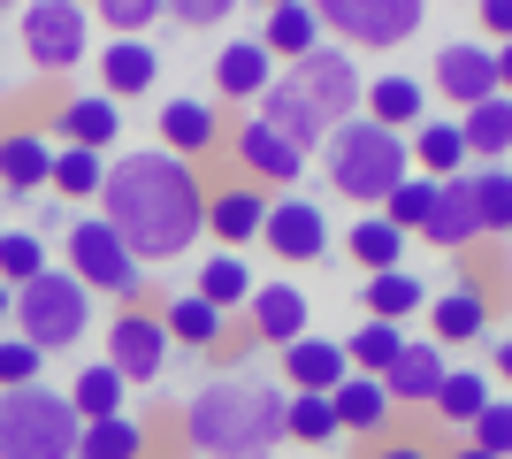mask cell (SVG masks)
<instances>
[{
  "label": "cell",
  "instance_id": "38",
  "mask_svg": "<svg viewBox=\"0 0 512 459\" xmlns=\"http://www.w3.org/2000/svg\"><path fill=\"white\" fill-rule=\"evenodd\" d=\"M46 268H54V253H46L39 230H0V284H39Z\"/></svg>",
  "mask_w": 512,
  "mask_h": 459
},
{
  "label": "cell",
  "instance_id": "17",
  "mask_svg": "<svg viewBox=\"0 0 512 459\" xmlns=\"http://www.w3.org/2000/svg\"><path fill=\"white\" fill-rule=\"evenodd\" d=\"M54 131H39V123H8L0 131V192L8 199H31L54 184Z\"/></svg>",
  "mask_w": 512,
  "mask_h": 459
},
{
  "label": "cell",
  "instance_id": "8",
  "mask_svg": "<svg viewBox=\"0 0 512 459\" xmlns=\"http://www.w3.org/2000/svg\"><path fill=\"white\" fill-rule=\"evenodd\" d=\"M92 306H100V299H92V291L77 284L69 268H46L39 284H23V291H16V329L46 352V360H54V352H77V345H85Z\"/></svg>",
  "mask_w": 512,
  "mask_h": 459
},
{
  "label": "cell",
  "instance_id": "32",
  "mask_svg": "<svg viewBox=\"0 0 512 459\" xmlns=\"http://www.w3.org/2000/svg\"><path fill=\"white\" fill-rule=\"evenodd\" d=\"M107 169H115V153L62 146V153H54V184H46V192L62 199V207H92V199L107 192Z\"/></svg>",
  "mask_w": 512,
  "mask_h": 459
},
{
  "label": "cell",
  "instance_id": "4",
  "mask_svg": "<svg viewBox=\"0 0 512 459\" xmlns=\"http://www.w3.org/2000/svg\"><path fill=\"white\" fill-rule=\"evenodd\" d=\"M321 176H329V192L352 199L360 215H383L390 192L413 176V138L406 131H383V123H344L329 146H321Z\"/></svg>",
  "mask_w": 512,
  "mask_h": 459
},
{
  "label": "cell",
  "instance_id": "20",
  "mask_svg": "<svg viewBox=\"0 0 512 459\" xmlns=\"http://www.w3.org/2000/svg\"><path fill=\"white\" fill-rule=\"evenodd\" d=\"M283 391H314V398H337V383L352 375V352H344V337H299V345H283Z\"/></svg>",
  "mask_w": 512,
  "mask_h": 459
},
{
  "label": "cell",
  "instance_id": "13",
  "mask_svg": "<svg viewBox=\"0 0 512 459\" xmlns=\"http://www.w3.org/2000/svg\"><path fill=\"white\" fill-rule=\"evenodd\" d=\"M260 245L276 253V261L306 268V261H329V207L321 199H299V192H276L268 199V230Z\"/></svg>",
  "mask_w": 512,
  "mask_h": 459
},
{
  "label": "cell",
  "instance_id": "46",
  "mask_svg": "<svg viewBox=\"0 0 512 459\" xmlns=\"http://www.w3.org/2000/svg\"><path fill=\"white\" fill-rule=\"evenodd\" d=\"M169 23H184V31H222V23H230V0H176Z\"/></svg>",
  "mask_w": 512,
  "mask_h": 459
},
{
  "label": "cell",
  "instance_id": "43",
  "mask_svg": "<svg viewBox=\"0 0 512 459\" xmlns=\"http://www.w3.org/2000/svg\"><path fill=\"white\" fill-rule=\"evenodd\" d=\"M31 383H46V352L23 329H0V391H31Z\"/></svg>",
  "mask_w": 512,
  "mask_h": 459
},
{
  "label": "cell",
  "instance_id": "40",
  "mask_svg": "<svg viewBox=\"0 0 512 459\" xmlns=\"http://www.w3.org/2000/svg\"><path fill=\"white\" fill-rule=\"evenodd\" d=\"M92 23L107 39H146L153 23H169V0H92Z\"/></svg>",
  "mask_w": 512,
  "mask_h": 459
},
{
  "label": "cell",
  "instance_id": "9",
  "mask_svg": "<svg viewBox=\"0 0 512 459\" xmlns=\"http://www.w3.org/2000/svg\"><path fill=\"white\" fill-rule=\"evenodd\" d=\"M421 23H428L421 0H329V8H321V31H329L344 54H390V46H406Z\"/></svg>",
  "mask_w": 512,
  "mask_h": 459
},
{
  "label": "cell",
  "instance_id": "52",
  "mask_svg": "<svg viewBox=\"0 0 512 459\" xmlns=\"http://www.w3.org/2000/svg\"><path fill=\"white\" fill-rule=\"evenodd\" d=\"M444 459H490V452H482V444H451Z\"/></svg>",
  "mask_w": 512,
  "mask_h": 459
},
{
  "label": "cell",
  "instance_id": "1",
  "mask_svg": "<svg viewBox=\"0 0 512 459\" xmlns=\"http://www.w3.org/2000/svg\"><path fill=\"white\" fill-rule=\"evenodd\" d=\"M100 215L115 222V238L146 268H161L176 253H192V238L207 230V176H199V161H184L169 146H130L107 169Z\"/></svg>",
  "mask_w": 512,
  "mask_h": 459
},
{
  "label": "cell",
  "instance_id": "36",
  "mask_svg": "<svg viewBox=\"0 0 512 459\" xmlns=\"http://www.w3.org/2000/svg\"><path fill=\"white\" fill-rule=\"evenodd\" d=\"M406 245H413V238H406V230H398L390 215H360L352 230H344V253H352L367 276H383V268H406Z\"/></svg>",
  "mask_w": 512,
  "mask_h": 459
},
{
  "label": "cell",
  "instance_id": "53",
  "mask_svg": "<svg viewBox=\"0 0 512 459\" xmlns=\"http://www.w3.org/2000/svg\"><path fill=\"white\" fill-rule=\"evenodd\" d=\"M0 131H8V123H0Z\"/></svg>",
  "mask_w": 512,
  "mask_h": 459
},
{
  "label": "cell",
  "instance_id": "5",
  "mask_svg": "<svg viewBox=\"0 0 512 459\" xmlns=\"http://www.w3.org/2000/svg\"><path fill=\"white\" fill-rule=\"evenodd\" d=\"M62 268L92 291V299L146 306V261L115 238V222H107L100 207H77V215H69V230H62Z\"/></svg>",
  "mask_w": 512,
  "mask_h": 459
},
{
  "label": "cell",
  "instance_id": "2",
  "mask_svg": "<svg viewBox=\"0 0 512 459\" xmlns=\"http://www.w3.org/2000/svg\"><path fill=\"white\" fill-rule=\"evenodd\" d=\"M360 108H367V77H360V62L329 39L321 54H306V62L283 69L253 115L268 123V131H283L299 153H321L344 123H360Z\"/></svg>",
  "mask_w": 512,
  "mask_h": 459
},
{
  "label": "cell",
  "instance_id": "49",
  "mask_svg": "<svg viewBox=\"0 0 512 459\" xmlns=\"http://www.w3.org/2000/svg\"><path fill=\"white\" fill-rule=\"evenodd\" d=\"M490 375L512 391V329H505V337H490Z\"/></svg>",
  "mask_w": 512,
  "mask_h": 459
},
{
  "label": "cell",
  "instance_id": "28",
  "mask_svg": "<svg viewBox=\"0 0 512 459\" xmlns=\"http://www.w3.org/2000/svg\"><path fill=\"white\" fill-rule=\"evenodd\" d=\"M161 85V54L153 39H107L100 46V92L107 100H146Z\"/></svg>",
  "mask_w": 512,
  "mask_h": 459
},
{
  "label": "cell",
  "instance_id": "18",
  "mask_svg": "<svg viewBox=\"0 0 512 459\" xmlns=\"http://www.w3.org/2000/svg\"><path fill=\"white\" fill-rule=\"evenodd\" d=\"M268 230V192L230 176V184H214L207 192V238H222V253H245V245Z\"/></svg>",
  "mask_w": 512,
  "mask_h": 459
},
{
  "label": "cell",
  "instance_id": "50",
  "mask_svg": "<svg viewBox=\"0 0 512 459\" xmlns=\"http://www.w3.org/2000/svg\"><path fill=\"white\" fill-rule=\"evenodd\" d=\"M0 329H16V284H0Z\"/></svg>",
  "mask_w": 512,
  "mask_h": 459
},
{
  "label": "cell",
  "instance_id": "3",
  "mask_svg": "<svg viewBox=\"0 0 512 459\" xmlns=\"http://www.w3.org/2000/svg\"><path fill=\"white\" fill-rule=\"evenodd\" d=\"M283 414H291L283 383H268V375H214L184 406V444L199 459H276L291 444Z\"/></svg>",
  "mask_w": 512,
  "mask_h": 459
},
{
  "label": "cell",
  "instance_id": "15",
  "mask_svg": "<svg viewBox=\"0 0 512 459\" xmlns=\"http://www.w3.org/2000/svg\"><path fill=\"white\" fill-rule=\"evenodd\" d=\"M276 77H283V62H276V54H268L260 39H230V46H214V108H260Z\"/></svg>",
  "mask_w": 512,
  "mask_h": 459
},
{
  "label": "cell",
  "instance_id": "37",
  "mask_svg": "<svg viewBox=\"0 0 512 459\" xmlns=\"http://www.w3.org/2000/svg\"><path fill=\"white\" fill-rule=\"evenodd\" d=\"M406 329L398 322H360L352 337H344V352H352V375H390L398 360H406Z\"/></svg>",
  "mask_w": 512,
  "mask_h": 459
},
{
  "label": "cell",
  "instance_id": "31",
  "mask_svg": "<svg viewBox=\"0 0 512 459\" xmlns=\"http://www.w3.org/2000/svg\"><path fill=\"white\" fill-rule=\"evenodd\" d=\"M192 291H199L207 306H222V314H245V306H253V291H260V276H253V261H245V253H222V245H214L207 261H199Z\"/></svg>",
  "mask_w": 512,
  "mask_h": 459
},
{
  "label": "cell",
  "instance_id": "10",
  "mask_svg": "<svg viewBox=\"0 0 512 459\" xmlns=\"http://www.w3.org/2000/svg\"><path fill=\"white\" fill-rule=\"evenodd\" d=\"M428 92L436 100H451L459 115H474L482 100H497V46L490 39H444L436 54H428Z\"/></svg>",
  "mask_w": 512,
  "mask_h": 459
},
{
  "label": "cell",
  "instance_id": "48",
  "mask_svg": "<svg viewBox=\"0 0 512 459\" xmlns=\"http://www.w3.org/2000/svg\"><path fill=\"white\" fill-rule=\"evenodd\" d=\"M367 459H444V444H428V437H383V444H367Z\"/></svg>",
  "mask_w": 512,
  "mask_h": 459
},
{
  "label": "cell",
  "instance_id": "23",
  "mask_svg": "<svg viewBox=\"0 0 512 459\" xmlns=\"http://www.w3.org/2000/svg\"><path fill=\"white\" fill-rule=\"evenodd\" d=\"M329 406H337V429H344V437H360V444L398 437V406H390L383 375H344Z\"/></svg>",
  "mask_w": 512,
  "mask_h": 459
},
{
  "label": "cell",
  "instance_id": "45",
  "mask_svg": "<svg viewBox=\"0 0 512 459\" xmlns=\"http://www.w3.org/2000/svg\"><path fill=\"white\" fill-rule=\"evenodd\" d=\"M467 444H482L490 459H512V391H497L490 406H482V421L467 429Z\"/></svg>",
  "mask_w": 512,
  "mask_h": 459
},
{
  "label": "cell",
  "instance_id": "11",
  "mask_svg": "<svg viewBox=\"0 0 512 459\" xmlns=\"http://www.w3.org/2000/svg\"><path fill=\"white\" fill-rule=\"evenodd\" d=\"M230 161H237V176H245V184H260V192H291L314 153H299L283 131H268L260 115H237V123H230Z\"/></svg>",
  "mask_w": 512,
  "mask_h": 459
},
{
  "label": "cell",
  "instance_id": "22",
  "mask_svg": "<svg viewBox=\"0 0 512 459\" xmlns=\"http://www.w3.org/2000/svg\"><path fill=\"white\" fill-rule=\"evenodd\" d=\"M245 322H253L260 345H276V352H283V345H299V337H314V299H306L299 284H283V276H276V284H260V291H253Z\"/></svg>",
  "mask_w": 512,
  "mask_h": 459
},
{
  "label": "cell",
  "instance_id": "47",
  "mask_svg": "<svg viewBox=\"0 0 512 459\" xmlns=\"http://www.w3.org/2000/svg\"><path fill=\"white\" fill-rule=\"evenodd\" d=\"M474 39L512 46V0H482V8H474Z\"/></svg>",
  "mask_w": 512,
  "mask_h": 459
},
{
  "label": "cell",
  "instance_id": "14",
  "mask_svg": "<svg viewBox=\"0 0 512 459\" xmlns=\"http://www.w3.org/2000/svg\"><path fill=\"white\" fill-rule=\"evenodd\" d=\"M153 146L184 153V161H207L214 146H230V123H222V108H214V92L199 100V92H176V100H161V115H153Z\"/></svg>",
  "mask_w": 512,
  "mask_h": 459
},
{
  "label": "cell",
  "instance_id": "33",
  "mask_svg": "<svg viewBox=\"0 0 512 459\" xmlns=\"http://www.w3.org/2000/svg\"><path fill=\"white\" fill-rule=\"evenodd\" d=\"M490 398H497L490 368H467V360H459V368L444 375V391H436V406H428V414L444 421V429H474V421H482V406H490Z\"/></svg>",
  "mask_w": 512,
  "mask_h": 459
},
{
  "label": "cell",
  "instance_id": "6",
  "mask_svg": "<svg viewBox=\"0 0 512 459\" xmlns=\"http://www.w3.org/2000/svg\"><path fill=\"white\" fill-rule=\"evenodd\" d=\"M85 444V414L69 406V391L31 383V391H0V459H77Z\"/></svg>",
  "mask_w": 512,
  "mask_h": 459
},
{
  "label": "cell",
  "instance_id": "30",
  "mask_svg": "<svg viewBox=\"0 0 512 459\" xmlns=\"http://www.w3.org/2000/svg\"><path fill=\"white\" fill-rule=\"evenodd\" d=\"M69 406L85 414V429H92V421L130 414V383H123V368H115V360H77V375H69Z\"/></svg>",
  "mask_w": 512,
  "mask_h": 459
},
{
  "label": "cell",
  "instance_id": "39",
  "mask_svg": "<svg viewBox=\"0 0 512 459\" xmlns=\"http://www.w3.org/2000/svg\"><path fill=\"white\" fill-rule=\"evenodd\" d=\"M146 421H130V414H115V421H92L85 429V444H77V459H146Z\"/></svg>",
  "mask_w": 512,
  "mask_h": 459
},
{
  "label": "cell",
  "instance_id": "16",
  "mask_svg": "<svg viewBox=\"0 0 512 459\" xmlns=\"http://www.w3.org/2000/svg\"><path fill=\"white\" fill-rule=\"evenodd\" d=\"M428 337L444 352L482 345L490 337V291L474 284V276H451V291H428Z\"/></svg>",
  "mask_w": 512,
  "mask_h": 459
},
{
  "label": "cell",
  "instance_id": "26",
  "mask_svg": "<svg viewBox=\"0 0 512 459\" xmlns=\"http://www.w3.org/2000/svg\"><path fill=\"white\" fill-rule=\"evenodd\" d=\"M367 123H383V131H421L428 123V85L421 77H406V69H383V77H367Z\"/></svg>",
  "mask_w": 512,
  "mask_h": 459
},
{
  "label": "cell",
  "instance_id": "35",
  "mask_svg": "<svg viewBox=\"0 0 512 459\" xmlns=\"http://www.w3.org/2000/svg\"><path fill=\"white\" fill-rule=\"evenodd\" d=\"M459 131H467L474 169H497V161H512V92H497V100H482L474 115H459Z\"/></svg>",
  "mask_w": 512,
  "mask_h": 459
},
{
  "label": "cell",
  "instance_id": "41",
  "mask_svg": "<svg viewBox=\"0 0 512 459\" xmlns=\"http://www.w3.org/2000/svg\"><path fill=\"white\" fill-rule=\"evenodd\" d=\"M474 207H482V238H512V161L474 169Z\"/></svg>",
  "mask_w": 512,
  "mask_h": 459
},
{
  "label": "cell",
  "instance_id": "51",
  "mask_svg": "<svg viewBox=\"0 0 512 459\" xmlns=\"http://www.w3.org/2000/svg\"><path fill=\"white\" fill-rule=\"evenodd\" d=\"M497 85L512 92V46H497Z\"/></svg>",
  "mask_w": 512,
  "mask_h": 459
},
{
  "label": "cell",
  "instance_id": "29",
  "mask_svg": "<svg viewBox=\"0 0 512 459\" xmlns=\"http://www.w3.org/2000/svg\"><path fill=\"white\" fill-rule=\"evenodd\" d=\"M474 153H467V131H459V115H428L421 131H413V176L428 184H451V176H467Z\"/></svg>",
  "mask_w": 512,
  "mask_h": 459
},
{
  "label": "cell",
  "instance_id": "24",
  "mask_svg": "<svg viewBox=\"0 0 512 459\" xmlns=\"http://www.w3.org/2000/svg\"><path fill=\"white\" fill-rule=\"evenodd\" d=\"M253 39L268 46L283 69H291V62H306V54H321V46H329V31H321V8H314V0H276V8L260 16Z\"/></svg>",
  "mask_w": 512,
  "mask_h": 459
},
{
  "label": "cell",
  "instance_id": "42",
  "mask_svg": "<svg viewBox=\"0 0 512 459\" xmlns=\"http://www.w3.org/2000/svg\"><path fill=\"white\" fill-rule=\"evenodd\" d=\"M283 437H291V444H337V437H344V429H337V406H329V398H314V391H291Z\"/></svg>",
  "mask_w": 512,
  "mask_h": 459
},
{
  "label": "cell",
  "instance_id": "25",
  "mask_svg": "<svg viewBox=\"0 0 512 459\" xmlns=\"http://www.w3.org/2000/svg\"><path fill=\"white\" fill-rule=\"evenodd\" d=\"M161 322H169L176 352H222V345H230V329H237V314L207 306L199 291H176V299H161Z\"/></svg>",
  "mask_w": 512,
  "mask_h": 459
},
{
  "label": "cell",
  "instance_id": "44",
  "mask_svg": "<svg viewBox=\"0 0 512 459\" xmlns=\"http://www.w3.org/2000/svg\"><path fill=\"white\" fill-rule=\"evenodd\" d=\"M436 192H444V184H428V176H406V184L390 192V207H383V215L398 222L406 238H421V222H428V207H436Z\"/></svg>",
  "mask_w": 512,
  "mask_h": 459
},
{
  "label": "cell",
  "instance_id": "34",
  "mask_svg": "<svg viewBox=\"0 0 512 459\" xmlns=\"http://www.w3.org/2000/svg\"><path fill=\"white\" fill-rule=\"evenodd\" d=\"M360 306H367V322H398V329H406V314L428 306V284L413 276V268H383V276H367V284H360Z\"/></svg>",
  "mask_w": 512,
  "mask_h": 459
},
{
  "label": "cell",
  "instance_id": "21",
  "mask_svg": "<svg viewBox=\"0 0 512 459\" xmlns=\"http://www.w3.org/2000/svg\"><path fill=\"white\" fill-rule=\"evenodd\" d=\"M123 138V100H107L100 85L92 92H69L54 108V146H85V153H107Z\"/></svg>",
  "mask_w": 512,
  "mask_h": 459
},
{
  "label": "cell",
  "instance_id": "19",
  "mask_svg": "<svg viewBox=\"0 0 512 459\" xmlns=\"http://www.w3.org/2000/svg\"><path fill=\"white\" fill-rule=\"evenodd\" d=\"M459 368V360H451L444 345H436V337H413L406 345V360H398V368L383 375V391H390V406H398V414H428V406H436V391H444V375Z\"/></svg>",
  "mask_w": 512,
  "mask_h": 459
},
{
  "label": "cell",
  "instance_id": "12",
  "mask_svg": "<svg viewBox=\"0 0 512 459\" xmlns=\"http://www.w3.org/2000/svg\"><path fill=\"white\" fill-rule=\"evenodd\" d=\"M107 360L123 368V383H153V375L169 368L176 345H169L161 306H115V322H107Z\"/></svg>",
  "mask_w": 512,
  "mask_h": 459
},
{
  "label": "cell",
  "instance_id": "27",
  "mask_svg": "<svg viewBox=\"0 0 512 459\" xmlns=\"http://www.w3.org/2000/svg\"><path fill=\"white\" fill-rule=\"evenodd\" d=\"M421 238H428V245H444V253H467V245L482 238V207H474V169H467V176H451L444 192H436V207H428V222H421Z\"/></svg>",
  "mask_w": 512,
  "mask_h": 459
},
{
  "label": "cell",
  "instance_id": "7",
  "mask_svg": "<svg viewBox=\"0 0 512 459\" xmlns=\"http://www.w3.org/2000/svg\"><path fill=\"white\" fill-rule=\"evenodd\" d=\"M16 39H23V62L39 77H77L85 62H100V23H92L85 0H31L16 16Z\"/></svg>",
  "mask_w": 512,
  "mask_h": 459
}]
</instances>
